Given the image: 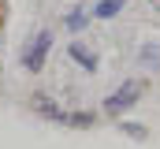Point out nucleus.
Listing matches in <instances>:
<instances>
[{"mask_svg":"<svg viewBox=\"0 0 160 149\" xmlns=\"http://www.w3.org/2000/svg\"><path fill=\"white\" fill-rule=\"evenodd\" d=\"M86 26V11H71L67 15V30H82Z\"/></svg>","mask_w":160,"mask_h":149,"instance_id":"423d86ee","label":"nucleus"},{"mask_svg":"<svg viewBox=\"0 0 160 149\" xmlns=\"http://www.w3.org/2000/svg\"><path fill=\"white\" fill-rule=\"evenodd\" d=\"M138 97H142V82H134V78H130V82H123L119 90L104 101V112H108V116H119V112H127Z\"/></svg>","mask_w":160,"mask_h":149,"instance_id":"f03ea898","label":"nucleus"},{"mask_svg":"<svg viewBox=\"0 0 160 149\" xmlns=\"http://www.w3.org/2000/svg\"><path fill=\"white\" fill-rule=\"evenodd\" d=\"M48 49H52V34H48V30H38V34L30 37L26 52H22V67H26V71H41L45 60H48Z\"/></svg>","mask_w":160,"mask_h":149,"instance_id":"f257e3e1","label":"nucleus"},{"mask_svg":"<svg viewBox=\"0 0 160 149\" xmlns=\"http://www.w3.org/2000/svg\"><path fill=\"white\" fill-rule=\"evenodd\" d=\"M67 52H71V60H78V64L86 67V71H97V56H93V52H86V49H82L78 41H75V45H71Z\"/></svg>","mask_w":160,"mask_h":149,"instance_id":"20e7f679","label":"nucleus"},{"mask_svg":"<svg viewBox=\"0 0 160 149\" xmlns=\"http://www.w3.org/2000/svg\"><path fill=\"white\" fill-rule=\"evenodd\" d=\"M34 108L41 112V116H52V119H60V123H82V127H86V123H89V116H67V112H60L56 108V101H48V97H34Z\"/></svg>","mask_w":160,"mask_h":149,"instance_id":"7ed1b4c3","label":"nucleus"},{"mask_svg":"<svg viewBox=\"0 0 160 149\" xmlns=\"http://www.w3.org/2000/svg\"><path fill=\"white\" fill-rule=\"evenodd\" d=\"M123 4H127V0H101V4L93 8V15H97V19H112V15L123 11Z\"/></svg>","mask_w":160,"mask_h":149,"instance_id":"39448f33","label":"nucleus"}]
</instances>
